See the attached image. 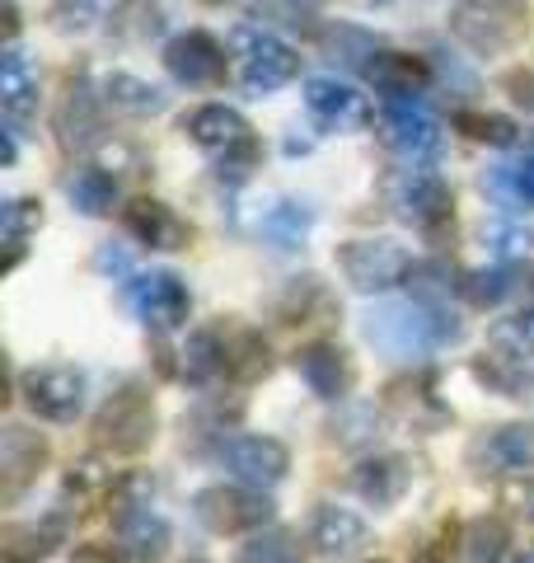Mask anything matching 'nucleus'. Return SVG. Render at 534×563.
<instances>
[{
	"instance_id": "f257e3e1",
	"label": "nucleus",
	"mask_w": 534,
	"mask_h": 563,
	"mask_svg": "<svg viewBox=\"0 0 534 563\" xmlns=\"http://www.w3.org/2000/svg\"><path fill=\"white\" fill-rule=\"evenodd\" d=\"M361 333L380 357L418 362L426 352H436L441 343L459 339V324H455V314L445 320V314H436V306H426V301H385L376 310H366Z\"/></svg>"
},
{
	"instance_id": "f03ea898",
	"label": "nucleus",
	"mask_w": 534,
	"mask_h": 563,
	"mask_svg": "<svg viewBox=\"0 0 534 563\" xmlns=\"http://www.w3.org/2000/svg\"><path fill=\"white\" fill-rule=\"evenodd\" d=\"M530 29L525 0H459L450 10V33L478 57H502Z\"/></svg>"
},
{
	"instance_id": "7ed1b4c3",
	"label": "nucleus",
	"mask_w": 534,
	"mask_h": 563,
	"mask_svg": "<svg viewBox=\"0 0 534 563\" xmlns=\"http://www.w3.org/2000/svg\"><path fill=\"white\" fill-rule=\"evenodd\" d=\"M183 132L198 141L202 151L216 155L221 169H230V174H244L258 155V141H254V132H248L244 113L225 109V103H202V109H192L183 118Z\"/></svg>"
},
{
	"instance_id": "20e7f679",
	"label": "nucleus",
	"mask_w": 534,
	"mask_h": 563,
	"mask_svg": "<svg viewBox=\"0 0 534 563\" xmlns=\"http://www.w3.org/2000/svg\"><path fill=\"white\" fill-rule=\"evenodd\" d=\"M235 57H240V80L248 85L254 95H272L281 85H291L300 76V57L291 43H281L277 33L267 29H235Z\"/></svg>"
},
{
	"instance_id": "39448f33",
	"label": "nucleus",
	"mask_w": 534,
	"mask_h": 563,
	"mask_svg": "<svg viewBox=\"0 0 534 563\" xmlns=\"http://www.w3.org/2000/svg\"><path fill=\"white\" fill-rule=\"evenodd\" d=\"M380 136L403 165H432L441 155V118L422 99H389L380 113Z\"/></svg>"
},
{
	"instance_id": "423d86ee",
	"label": "nucleus",
	"mask_w": 534,
	"mask_h": 563,
	"mask_svg": "<svg viewBox=\"0 0 534 563\" xmlns=\"http://www.w3.org/2000/svg\"><path fill=\"white\" fill-rule=\"evenodd\" d=\"M337 268L356 291H389L413 273V258L394 240H352L337 250Z\"/></svg>"
},
{
	"instance_id": "0eeeda50",
	"label": "nucleus",
	"mask_w": 534,
	"mask_h": 563,
	"mask_svg": "<svg viewBox=\"0 0 534 563\" xmlns=\"http://www.w3.org/2000/svg\"><path fill=\"white\" fill-rule=\"evenodd\" d=\"M94 432H99V446H109L118 455L146 451L151 437H155V404H151V395H141L136 385L118 390L109 404H103Z\"/></svg>"
},
{
	"instance_id": "6e6552de",
	"label": "nucleus",
	"mask_w": 534,
	"mask_h": 563,
	"mask_svg": "<svg viewBox=\"0 0 534 563\" xmlns=\"http://www.w3.org/2000/svg\"><path fill=\"white\" fill-rule=\"evenodd\" d=\"M389 202L403 221L422 225V231H436V225L450 221V188H445L441 174H432L426 165H408L403 174H394V184H389Z\"/></svg>"
},
{
	"instance_id": "1a4fd4ad",
	"label": "nucleus",
	"mask_w": 534,
	"mask_h": 563,
	"mask_svg": "<svg viewBox=\"0 0 534 563\" xmlns=\"http://www.w3.org/2000/svg\"><path fill=\"white\" fill-rule=\"evenodd\" d=\"M272 517V503L263 498V488H248V484H235V488H207L198 493V521L207 531L216 536H240V531H258V526Z\"/></svg>"
},
{
	"instance_id": "9d476101",
	"label": "nucleus",
	"mask_w": 534,
	"mask_h": 563,
	"mask_svg": "<svg viewBox=\"0 0 534 563\" xmlns=\"http://www.w3.org/2000/svg\"><path fill=\"white\" fill-rule=\"evenodd\" d=\"M127 301L151 329H183L192 314V296L174 273H136L127 282Z\"/></svg>"
},
{
	"instance_id": "9b49d317",
	"label": "nucleus",
	"mask_w": 534,
	"mask_h": 563,
	"mask_svg": "<svg viewBox=\"0 0 534 563\" xmlns=\"http://www.w3.org/2000/svg\"><path fill=\"white\" fill-rule=\"evenodd\" d=\"M165 66L178 85L188 90H211V85L225 80V47L202 29H188L165 47Z\"/></svg>"
},
{
	"instance_id": "f8f14e48",
	"label": "nucleus",
	"mask_w": 534,
	"mask_h": 563,
	"mask_svg": "<svg viewBox=\"0 0 534 563\" xmlns=\"http://www.w3.org/2000/svg\"><path fill=\"white\" fill-rule=\"evenodd\" d=\"M225 470L235 474V484L272 488V484L287 479L291 455L277 437H230L225 442Z\"/></svg>"
},
{
	"instance_id": "ddd939ff",
	"label": "nucleus",
	"mask_w": 534,
	"mask_h": 563,
	"mask_svg": "<svg viewBox=\"0 0 534 563\" xmlns=\"http://www.w3.org/2000/svg\"><path fill=\"white\" fill-rule=\"evenodd\" d=\"M24 399L29 409L47 422H70L85 409V376L70 366H38L24 376Z\"/></svg>"
},
{
	"instance_id": "4468645a",
	"label": "nucleus",
	"mask_w": 534,
	"mask_h": 563,
	"mask_svg": "<svg viewBox=\"0 0 534 563\" xmlns=\"http://www.w3.org/2000/svg\"><path fill=\"white\" fill-rule=\"evenodd\" d=\"M305 109L314 113V122H324L329 132H352V128H361V122L370 118L366 95H356L352 85L333 80V76L305 80Z\"/></svg>"
},
{
	"instance_id": "2eb2a0df",
	"label": "nucleus",
	"mask_w": 534,
	"mask_h": 563,
	"mask_svg": "<svg viewBox=\"0 0 534 563\" xmlns=\"http://www.w3.org/2000/svg\"><path fill=\"white\" fill-rule=\"evenodd\" d=\"M366 76L385 99H418L432 85V66L413 57V52H376Z\"/></svg>"
},
{
	"instance_id": "dca6fc26",
	"label": "nucleus",
	"mask_w": 534,
	"mask_h": 563,
	"mask_svg": "<svg viewBox=\"0 0 534 563\" xmlns=\"http://www.w3.org/2000/svg\"><path fill=\"white\" fill-rule=\"evenodd\" d=\"M474 461H483L492 474H521L534 470V428L530 422H511V428H492L474 442Z\"/></svg>"
},
{
	"instance_id": "f3484780",
	"label": "nucleus",
	"mask_w": 534,
	"mask_h": 563,
	"mask_svg": "<svg viewBox=\"0 0 534 563\" xmlns=\"http://www.w3.org/2000/svg\"><path fill=\"white\" fill-rule=\"evenodd\" d=\"M310 544L324 559H352L356 550L366 544V521L352 512V507H319L314 521H310Z\"/></svg>"
},
{
	"instance_id": "a211bd4d",
	"label": "nucleus",
	"mask_w": 534,
	"mask_h": 563,
	"mask_svg": "<svg viewBox=\"0 0 534 563\" xmlns=\"http://www.w3.org/2000/svg\"><path fill=\"white\" fill-rule=\"evenodd\" d=\"M43 465H47L43 437L29 428H5V437H0V484H5V493H20L24 484H33Z\"/></svg>"
},
{
	"instance_id": "6ab92c4d",
	"label": "nucleus",
	"mask_w": 534,
	"mask_h": 563,
	"mask_svg": "<svg viewBox=\"0 0 534 563\" xmlns=\"http://www.w3.org/2000/svg\"><path fill=\"white\" fill-rule=\"evenodd\" d=\"M122 221H127V231L141 244H151V250H183L188 244V225L174 217V207L155 202V198H136L122 211Z\"/></svg>"
},
{
	"instance_id": "aec40b11",
	"label": "nucleus",
	"mask_w": 534,
	"mask_h": 563,
	"mask_svg": "<svg viewBox=\"0 0 534 563\" xmlns=\"http://www.w3.org/2000/svg\"><path fill=\"white\" fill-rule=\"evenodd\" d=\"M0 103H5L10 122H24L33 109H38V76L20 47H5V62H0Z\"/></svg>"
},
{
	"instance_id": "412c9836",
	"label": "nucleus",
	"mask_w": 534,
	"mask_h": 563,
	"mask_svg": "<svg viewBox=\"0 0 534 563\" xmlns=\"http://www.w3.org/2000/svg\"><path fill=\"white\" fill-rule=\"evenodd\" d=\"M310 225H314V207L310 202H296V198H281L263 211V221H258V235L272 244V250H300L310 235Z\"/></svg>"
},
{
	"instance_id": "4be33fe9",
	"label": "nucleus",
	"mask_w": 534,
	"mask_h": 563,
	"mask_svg": "<svg viewBox=\"0 0 534 563\" xmlns=\"http://www.w3.org/2000/svg\"><path fill=\"white\" fill-rule=\"evenodd\" d=\"M296 372L305 376V385H310L319 399H337V395L347 390V380H352L347 357L337 347H329V343H314L305 352H296Z\"/></svg>"
},
{
	"instance_id": "5701e85b",
	"label": "nucleus",
	"mask_w": 534,
	"mask_h": 563,
	"mask_svg": "<svg viewBox=\"0 0 534 563\" xmlns=\"http://www.w3.org/2000/svg\"><path fill=\"white\" fill-rule=\"evenodd\" d=\"M118 531H122V544H127V554L141 559V563H151L169 550V521L155 512V507H132V512H122L118 521Z\"/></svg>"
},
{
	"instance_id": "b1692460",
	"label": "nucleus",
	"mask_w": 534,
	"mask_h": 563,
	"mask_svg": "<svg viewBox=\"0 0 534 563\" xmlns=\"http://www.w3.org/2000/svg\"><path fill=\"white\" fill-rule=\"evenodd\" d=\"M99 95H103V103H109V109L132 113V118H151V113L165 109V90H155L151 80L132 76V70H113V76H103Z\"/></svg>"
},
{
	"instance_id": "393cba45",
	"label": "nucleus",
	"mask_w": 534,
	"mask_h": 563,
	"mask_svg": "<svg viewBox=\"0 0 534 563\" xmlns=\"http://www.w3.org/2000/svg\"><path fill=\"white\" fill-rule=\"evenodd\" d=\"M57 540H62V521H43V526L24 521V526H10V531H5L0 554H5V563H43Z\"/></svg>"
},
{
	"instance_id": "a878e982",
	"label": "nucleus",
	"mask_w": 534,
	"mask_h": 563,
	"mask_svg": "<svg viewBox=\"0 0 534 563\" xmlns=\"http://www.w3.org/2000/svg\"><path fill=\"white\" fill-rule=\"evenodd\" d=\"M352 484H356V493H361V498H370L376 507H389V503H394L399 493L408 488V465L394 461V455H385V461H370V465L356 470Z\"/></svg>"
},
{
	"instance_id": "bb28decb",
	"label": "nucleus",
	"mask_w": 534,
	"mask_h": 563,
	"mask_svg": "<svg viewBox=\"0 0 534 563\" xmlns=\"http://www.w3.org/2000/svg\"><path fill=\"white\" fill-rule=\"evenodd\" d=\"M38 221H43V202H33V198H10L0 207V231H5V244H10V268L20 263L24 240L38 231Z\"/></svg>"
},
{
	"instance_id": "cd10ccee",
	"label": "nucleus",
	"mask_w": 534,
	"mask_h": 563,
	"mask_svg": "<svg viewBox=\"0 0 534 563\" xmlns=\"http://www.w3.org/2000/svg\"><path fill=\"white\" fill-rule=\"evenodd\" d=\"M70 202H76L85 217H103L113 202H118V179L109 169H80L70 179Z\"/></svg>"
},
{
	"instance_id": "c85d7f7f",
	"label": "nucleus",
	"mask_w": 534,
	"mask_h": 563,
	"mask_svg": "<svg viewBox=\"0 0 534 563\" xmlns=\"http://www.w3.org/2000/svg\"><path fill=\"white\" fill-rule=\"evenodd\" d=\"M488 188L511 207H534V155H525L521 165H497L488 174Z\"/></svg>"
},
{
	"instance_id": "c756f323",
	"label": "nucleus",
	"mask_w": 534,
	"mask_h": 563,
	"mask_svg": "<svg viewBox=\"0 0 534 563\" xmlns=\"http://www.w3.org/2000/svg\"><path fill=\"white\" fill-rule=\"evenodd\" d=\"M225 372L244 376V380H254V376L267 372V343L258 339V333H248V329L230 333L225 339Z\"/></svg>"
},
{
	"instance_id": "7c9ffc66",
	"label": "nucleus",
	"mask_w": 534,
	"mask_h": 563,
	"mask_svg": "<svg viewBox=\"0 0 534 563\" xmlns=\"http://www.w3.org/2000/svg\"><path fill=\"white\" fill-rule=\"evenodd\" d=\"M492 343H497V357H507V362L534 357V306L497 324L492 329Z\"/></svg>"
},
{
	"instance_id": "2f4dec72",
	"label": "nucleus",
	"mask_w": 534,
	"mask_h": 563,
	"mask_svg": "<svg viewBox=\"0 0 534 563\" xmlns=\"http://www.w3.org/2000/svg\"><path fill=\"white\" fill-rule=\"evenodd\" d=\"M324 47H329V57L343 62V66H370V57L380 52V43L370 38L366 29H352V24H337L324 38Z\"/></svg>"
},
{
	"instance_id": "473e14b6",
	"label": "nucleus",
	"mask_w": 534,
	"mask_h": 563,
	"mask_svg": "<svg viewBox=\"0 0 534 563\" xmlns=\"http://www.w3.org/2000/svg\"><path fill=\"white\" fill-rule=\"evenodd\" d=\"M507 554V531L502 521H474L465 531V563H502Z\"/></svg>"
},
{
	"instance_id": "72a5a7b5",
	"label": "nucleus",
	"mask_w": 534,
	"mask_h": 563,
	"mask_svg": "<svg viewBox=\"0 0 534 563\" xmlns=\"http://www.w3.org/2000/svg\"><path fill=\"white\" fill-rule=\"evenodd\" d=\"M122 0H57V20L62 29H99L103 20H113Z\"/></svg>"
},
{
	"instance_id": "f704fd0d",
	"label": "nucleus",
	"mask_w": 534,
	"mask_h": 563,
	"mask_svg": "<svg viewBox=\"0 0 534 563\" xmlns=\"http://www.w3.org/2000/svg\"><path fill=\"white\" fill-rule=\"evenodd\" d=\"M408 287L418 291V301L436 306V301H450V268L445 263H413V273H408Z\"/></svg>"
},
{
	"instance_id": "c9c22d12",
	"label": "nucleus",
	"mask_w": 534,
	"mask_h": 563,
	"mask_svg": "<svg viewBox=\"0 0 534 563\" xmlns=\"http://www.w3.org/2000/svg\"><path fill=\"white\" fill-rule=\"evenodd\" d=\"M459 128L474 141H492V146H511L515 141V122L502 113H459Z\"/></svg>"
},
{
	"instance_id": "e433bc0d",
	"label": "nucleus",
	"mask_w": 534,
	"mask_h": 563,
	"mask_svg": "<svg viewBox=\"0 0 534 563\" xmlns=\"http://www.w3.org/2000/svg\"><path fill=\"white\" fill-rule=\"evenodd\" d=\"M291 559V536H258L240 550V563H287Z\"/></svg>"
},
{
	"instance_id": "4c0bfd02",
	"label": "nucleus",
	"mask_w": 534,
	"mask_h": 563,
	"mask_svg": "<svg viewBox=\"0 0 534 563\" xmlns=\"http://www.w3.org/2000/svg\"><path fill=\"white\" fill-rule=\"evenodd\" d=\"M507 291H511V273L507 268H492V273L469 277V296H474L478 306H497Z\"/></svg>"
},
{
	"instance_id": "58836bf2",
	"label": "nucleus",
	"mask_w": 534,
	"mask_h": 563,
	"mask_svg": "<svg viewBox=\"0 0 534 563\" xmlns=\"http://www.w3.org/2000/svg\"><path fill=\"white\" fill-rule=\"evenodd\" d=\"M70 563H122L113 544H99V540H89V544H76V554H70Z\"/></svg>"
},
{
	"instance_id": "ea45409f",
	"label": "nucleus",
	"mask_w": 534,
	"mask_h": 563,
	"mask_svg": "<svg viewBox=\"0 0 534 563\" xmlns=\"http://www.w3.org/2000/svg\"><path fill=\"white\" fill-rule=\"evenodd\" d=\"M99 268L103 273H118V277H136L132 273V258L122 254V250H113V244H103V250H99Z\"/></svg>"
},
{
	"instance_id": "a19ab883",
	"label": "nucleus",
	"mask_w": 534,
	"mask_h": 563,
	"mask_svg": "<svg viewBox=\"0 0 534 563\" xmlns=\"http://www.w3.org/2000/svg\"><path fill=\"white\" fill-rule=\"evenodd\" d=\"M511 90H515V99L534 109V76H515V80H511Z\"/></svg>"
},
{
	"instance_id": "79ce46f5",
	"label": "nucleus",
	"mask_w": 534,
	"mask_h": 563,
	"mask_svg": "<svg viewBox=\"0 0 534 563\" xmlns=\"http://www.w3.org/2000/svg\"><path fill=\"white\" fill-rule=\"evenodd\" d=\"M14 155H20V132H14V122L5 128V165H14Z\"/></svg>"
},
{
	"instance_id": "37998d69",
	"label": "nucleus",
	"mask_w": 534,
	"mask_h": 563,
	"mask_svg": "<svg viewBox=\"0 0 534 563\" xmlns=\"http://www.w3.org/2000/svg\"><path fill=\"white\" fill-rule=\"evenodd\" d=\"M413 563H445V550H441V544H426L422 554H413Z\"/></svg>"
},
{
	"instance_id": "c03bdc74",
	"label": "nucleus",
	"mask_w": 534,
	"mask_h": 563,
	"mask_svg": "<svg viewBox=\"0 0 534 563\" xmlns=\"http://www.w3.org/2000/svg\"><path fill=\"white\" fill-rule=\"evenodd\" d=\"M370 5H389V0H370Z\"/></svg>"
},
{
	"instance_id": "a18cd8bd",
	"label": "nucleus",
	"mask_w": 534,
	"mask_h": 563,
	"mask_svg": "<svg viewBox=\"0 0 534 563\" xmlns=\"http://www.w3.org/2000/svg\"><path fill=\"white\" fill-rule=\"evenodd\" d=\"M521 563H534V554H525V559H521Z\"/></svg>"
},
{
	"instance_id": "49530a36",
	"label": "nucleus",
	"mask_w": 534,
	"mask_h": 563,
	"mask_svg": "<svg viewBox=\"0 0 534 563\" xmlns=\"http://www.w3.org/2000/svg\"><path fill=\"white\" fill-rule=\"evenodd\" d=\"M198 563H207V559H198Z\"/></svg>"
}]
</instances>
